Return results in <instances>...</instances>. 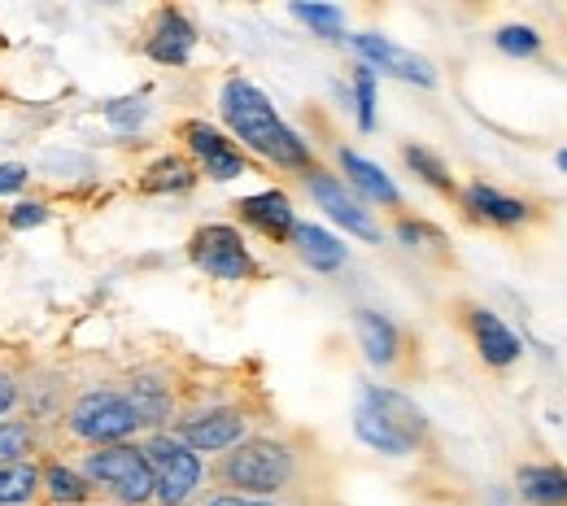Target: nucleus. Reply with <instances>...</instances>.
<instances>
[{"mask_svg":"<svg viewBox=\"0 0 567 506\" xmlns=\"http://www.w3.org/2000/svg\"><path fill=\"white\" fill-rule=\"evenodd\" d=\"M223 118H227V127L254 148V153H262V157H271L280 166H310V148L284 127L276 105L254 83L231 79L223 87Z\"/></svg>","mask_w":567,"mask_h":506,"instance_id":"nucleus-1","label":"nucleus"},{"mask_svg":"<svg viewBox=\"0 0 567 506\" xmlns=\"http://www.w3.org/2000/svg\"><path fill=\"white\" fill-rule=\"evenodd\" d=\"M354 433L380 454H411L427 433L424 411L393 389H362Z\"/></svg>","mask_w":567,"mask_h":506,"instance_id":"nucleus-2","label":"nucleus"},{"mask_svg":"<svg viewBox=\"0 0 567 506\" xmlns=\"http://www.w3.org/2000/svg\"><path fill=\"white\" fill-rule=\"evenodd\" d=\"M292 476V454L280 441H245L223 458V481L245 494H276Z\"/></svg>","mask_w":567,"mask_h":506,"instance_id":"nucleus-3","label":"nucleus"},{"mask_svg":"<svg viewBox=\"0 0 567 506\" xmlns=\"http://www.w3.org/2000/svg\"><path fill=\"white\" fill-rule=\"evenodd\" d=\"M144 463L153 472V489L166 498V506H179L197 489V481H202L197 454L184 441H175V436H153L148 450H144Z\"/></svg>","mask_w":567,"mask_h":506,"instance_id":"nucleus-4","label":"nucleus"},{"mask_svg":"<svg viewBox=\"0 0 567 506\" xmlns=\"http://www.w3.org/2000/svg\"><path fill=\"white\" fill-rule=\"evenodd\" d=\"M87 476L101 481L110 494H118L123 503H148L153 498V472L144 463V450L136 445H110L101 454L87 458Z\"/></svg>","mask_w":567,"mask_h":506,"instance_id":"nucleus-5","label":"nucleus"},{"mask_svg":"<svg viewBox=\"0 0 567 506\" xmlns=\"http://www.w3.org/2000/svg\"><path fill=\"white\" fill-rule=\"evenodd\" d=\"M188 254H193V262H197L206 276H214V280H245V276H254V258H249L240 231H231V227H223V223L202 227V231L193 236Z\"/></svg>","mask_w":567,"mask_h":506,"instance_id":"nucleus-6","label":"nucleus"},{"mask_svg":"<svg viewBox=\"0 0 567 506\" xmlns=\"http://www.w3.org/2000/svg\"><path fill=\"white\" fill-rule=\"evenodd\" d=\"M71 424L74 433L87 441H123L127 433L141 428V420L123 393H87L71 411Z\"/></svg>","mask_w":567,"mask_h":506,"instance_id":"nucleus-7","label":"nucleus"},{"mask_svg":"<svg viewBox=\"0 0 567 506\" xmlns=\"http://www.w3.org/2000/svg\"><path fill=\"white\" fill-rule=\"evenodd\" d=\"M354 49L371 66L398 74V79H411V83H420V87H432V83H436V74H432V66H427L424 58H415V53L389 44L384 35H354Z\"/></svg>","mask_w":567,"mask_h":506,"instance_id":"nucleus-8","label":"nucleus"},{"mask_svg":"<svg viewBox=\"0 0 567 506\" xmlns=\"http://www.w3.org/2000/svg\"><path fill=\"white\" fill-rule=\"evenodd\" d=\"M310 193H315V202L328 210V215L337 218L346 231H354V236H362V240H375L380 231H375V223H371V215L358 206L354 197L332 179V175H323V171H315L310 175Z\"/></svg>","mask_w":567,"mask_h":506,"instance_id":"nucleus-9","label":"nucleus"},{"mask_svg":"<svg viewBox=\"0 0 567 506\" xmlns=\"http://www.w3.org/2000/svg\"><path fill=\"white\" fill-rule=\"evenodd\" d=\"M184 136H188L193 153H202L210 179H236V175H245V157H240V148L231 145V141H223L214 127H206V123H188Z\"/></svg>","mask_w":567,"mask_h":506,"instance_id":"nucleus-10","label":"nucleus"},{"mask_svg":"<svg viewBox=\"0 0 567 506\" xmlns=\"http://www.w3.org/2000/svg\"><path fill=\"white\" fill-rule=\"evenodd\" d=\"M193 44H197L193 22H188L184 13H175V9H166V13L157 18V27H153L148 53H153L157 62H166V66H184L188 53H193Z\"/></svg>","mask_w":567,"mask_h":506,"instance_id":"nucleus-11","label":"nucleus"},{"mask_svg":"<svg viewBox=\"0 0 567 506\" xmlns=\"http://www.w3.org/2000/svg\"><path fill=\"white\" fill-rule=\"evenodd\" d=\"M184 445L188 450H227L236 445L245 433V420L236 411H210V415H197V420H184Z\"/></svg>","mask_w":567,"mask_h":506,"instance_id":"nucleus-12","label":"nucleus"},{"mask_svg":"<svg viewBox=\"0 0 567 506\" xmlns=\"http://www.w3.org/2000/svg\"><path fill=\"white\" fill-rule=\"evenodd\" d=\"M472 337H476L481 359L494 362V366H511V362L519 359V341H515V332L497 319L494 310H472Z\"/></svg>","mask_w":567,"mask_h":506,"instance_id":"nucleus-13","label":"nucleus"},{"mask_svg":"<svg viewBox=\"0 0 567 506\" xmlns=\"http://www.w3.org/2000/svg\"><path fill=\"white\" fill-rule=\"evenodd\" d=\"M236 210L249 218L258 231H267V236H276V240L292 236V227H297V223H292V206H288V197H284V193H258V197H245Z\"/></svg>","mask_w":567,"mask_h":506,"instance_id":"nucleus-14","label":"nucleus"},{"mask_svg":"<svg viewBox=\"0 0 567 506\" xmlns=\"http://www.w3.org/2000/svg\"><path fill=\"white\" fill-rule=\"evenodd\" d=\"M292 245H297V254H301L315 271H337V267L346 262V245H341L337 236H328L323 227H315V223H297V227H292Z\"/></svg>","mask_w":567,"mask_h":506,"instance_id":"nucleus-15","label":"nucleus"},{"mask_svg":"<svg viewBox=\"0 0 567 506\" xmlns=\"http://www.w3.org/2000/svg\"><path fill=\"white\" fill-rule=\"evenodd\" d=\"M515 485H519V498H528L533 506H567L564 467H519Z\"/></svg>","mask_w":567,"mask_h":506,"instance_id":"nucleus-16","label":"nucleus"},{"mask_svg":"<svg viewBox=\"0 0 567 506\" xmlns=\"http://www.w3.org/2000/svg\"><path fill=\"white\" fill-rule=\"evenodd\" d=\"M358 341H362V350H367V359L371 362H393L398 354V332H393V323L384 319V314H375V310H358Z\"/></svg>","mask_w":567,"mask_h":506,"instance_id":"nucleus-17","label":"nucleus"},{"mask_svg":"<svg viewBox=\"0 0 567 506\" xmlns=\"http://www.w3.org/2000/svg\"><path fill=\"white\" fill-rule=\"evenodd\" d=\"M341 166H346V175L354 179L358 188L371 197V202H384V206H398V188H393V179L375 166V162H367V157H358V153H341Z\"/></svg>","mask_w":567,"mask_h":506,"instance_id":"nucleus-18","label":"nucleus"},{"mask_svg":"<svg viewBox=\"0 0 567 506\" xmlns=\"http://www.w3.org/2000/svg\"><path fill=\"white\" fill-rule=\"evenodd\" d=\"M467 206H472L481 218H489V223H502V227H511V223H524V218H528V206H524V202L502 197V193L485 188V184H472V188H467Z\"/></svg>","mask_w":567,"mask_h":506,"instance_id":"nucleus-19","label":"nucleus"},{"mask_svg":"<svg viewBox=\"0 0 567 506\" xmlns=\"http://www.w3.org/2000/svg\"><path fill=\"white\" fill-rule=\"evenodd\" d=\"M127 402H132V411H136L141 424H162V420L171 415V393H166V384H162V380H148V375L132 380Z\"/></svg>","mask_w":567,"mask_h":506,"instance_id":"nucleus-20","label":"nucleus"},{"mask_svg":"<svg viewBox=\"0 0 567 506\" xmlns=\"http://www.w3.org/2000/svg\"><path fill=\"white\" fill-rule=\"evenodd\" d=\"M35 494V467L31 463H9L0 467V506L27 503Z\"/></svg>","mask_w":567,"mask_h":506,"instance_id":"nucleus-21","label":"nucleus"},{"mask_svg":"<svg viewBox=\"0 0 567 506\" xmlns=\"http://www.w3.org/2000/svg\"><path fill=\"white\" fill-rule=\"evenodd\" d=\"M148 188H157V193H184V188H193V166L179 162V157H162V162L148 166Z\"/></svg>","mask_w":567,"mask_h":506,"instance_id":"nucleus-22","label":"nucleus"},{"mask_svg":"<svg viewBox=\"0 0 567 506\" xmlns=\"http://www.w3.org/2000/svg\"><path fill=\"white\" fill-rule=\"evenodd\" d=\"M292 13L301 18V22H310L319 35H328V40H337L341 31H346V13L341 9H332V4H292Z\"/></svg>","mask_w":567,"mask_h":506,"instance_id":"nucleus-23","label":"nucleus"},{"mask_svg":"<svg viewBox=\"0 0 567 506\" xmlns=\"http://www.w3.org/2000/svg\"><path fill=\"white\" fill-rule=\"evenodd\" d=\"M497 49L511 53V58H533L542 49V35L533 27H502L497 31Z\"/></svg>","mask_w":567,"mask_h":506,"instance_id":"nucleus-24","label":"nucleus"},{"mask_svg":"<svg viewBox=\"0 0 567 506\" xmlns=\"http://www.w3.org/2000/svg\"><path fill=\"white\" fill-rule=\"evenodd\" d=\"M49 489H53L58 503H83L87 498V481L66 472V467H49Z\"/></svg>","mask_w":567,"mask_h":506,"instance_id":"nucleus-25","label":"nucleus"},{"mask_svg":"<svg viewBox=\"0 0 567 506\" xmlns=\"http://www.w3.org/2000/svg\"><path fill=\"white\" fill-rule=\"evenodd\" d=\"M406 162H411V171L415 175H424L427 184H436V188H450V175H445V166L427 153V148H420V145H411L406 148Z\"/></svg>","mask_w":567,"mask_h":506,"instance_id":"nucleus-26","label":"nucleus"},{"mask_svg":"<svg viewBox=\"0 0 567 506\" xmlns=\"http://www.w3.org/2000/svg\"><path fill=\"white\" fill-rule=\"evenodd\" d=\"M358 123L371 132L375 127V71H358Z\"/></svg>","mask_w":567,"mask_h":506,"instance_id":"nucleus-27","label":"nucleus"},{"mask_svg":"<svg viewBox=\"0 0 567 506\" xmlns=\"http://www.w3.org/2000/svg\"><path fill=\"white\" fill-rule=\"evenodd\" d=\"M27 445H31V433L22 424H0V463L4 467L18 463V454H27Z\"/></svg>","mask_w":567,"mask_h":506,"instance_id":"nucleus-28","label":"nucleus"},{"mask_svg":"<svg viewBox=\"0 0 567 506\" xmlns=\"http://www.w3.org/2000/svg\"><path fill=\"white\" fill-rule=\"evenodd\" d=\"M110 118L123 123V127H136L144 118V101H114V105H110Z\"/></svg>","mask_w":567,"mask_h":506,"instance_id":"nucleus-29","label":"nucleus"},{"mask_svg":"<svg viewBox=\"0 0 567 506\" xmlns=\"http://www.w3.org/2000/svg\"><path fill=\"white\" fill-rule=\"evenodd\" d=\"M398 236H402L406 245H441V231H432V227H424V223H402Z\"/></svg>","mask_w":567,"mask_h":506,"instance_id":"nucleus-30","label":"nucleus"},{"mask_svg":"<svg viewBox=\"0 0 567 506\" xmlns=\"http://www.w3.org/2000/svg\"><path fill=\"white\" fill-rule=\"evenodd\" d=\"M44 206H31V202H27V206H18V210H13V215H9V223H13V227H35V223H44Z\"/></svg>","mask_w":567,"mask_h":506,"instance_id":"nucleus-31","label":"nucleus"},{"mask_svg":"<svg viewBox=\"0 0 567 506\" xmlns=\"http://www.w3.org/2000/svg\"><path fill=\"white\" fill-rule=\"evenodd\" d=\"M27 184V171L22 166H0V193H13Z\"/></svg>","mask_w":567,"mask_h":506,"instance_id":"nucleus-32","label":"nucleus"},{"mask_svg":"<svg viewBox=\"0 0 567 506\" xmlns=\"http://www.w3.org/2000/svg\"><path fill=\"white\" fill-rule=\"evenodd\" d=\"M13 397H18L13 380H9V375H0V411H9V406H13Z\"/></svg>","mask_w":567,"mask_h":506,"instance_id":"nucleus-33","label":"nucleus"},{"mask_svg":"<svg viewBox=\"0 0 567 506\" xmlns=\"http://www.w3.org/2000/svg\"><path fill=\"white\" fill-rule=\"evenodd\" d=\"M206 506H271V503H254V498H214Z\"/></svg>","mask_w":567,"mask_h":506,"instance_id":"nucleus-34","label":"nucleus"},{"mask_svg":"<svg viewBox=\"0 0 567 506\" xmlns=\"http://www.w3.org/2000/svg\"><path fill=\"white\" fill-rule=\"evenodd\" d=\"M559 166H564V171H567V148H564V153H559Z\"/></svg>","mask_w":567,"mask_h":506,"instance_id":"nucleus-35","label":"nucleus"},{"mask_svg":"<svg viewBox=\"0 0 567 506\" xmlns=\"http://www.w3.org/2000/svg\"><path fill=\"white\" fill-rule=\"evenodd\" d=\"M494 506H511V503H506V498H502V494H497V498H494Z\"/></svg>","mask_w":567,"mask_h":506,"instance_id":"nucleus-36","label":"nucleus"}]
</instances>
